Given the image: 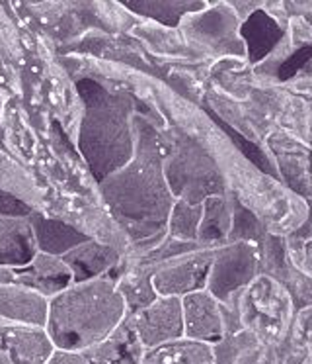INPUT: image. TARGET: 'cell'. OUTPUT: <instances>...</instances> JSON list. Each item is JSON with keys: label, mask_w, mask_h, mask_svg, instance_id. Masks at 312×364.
I'll use <instances>...</instances> for the list:
<instances>
[{"label": "cell", "mask_w": 312, "mask_h": 364, "mask_svg": "<svg viewBox=\"0 0 312 364\" xmlns=\"http://www.w3.org/2000/svg\"><path fill=\"white\" fill-rule=\"evenodd\" d=\"M135 157L101 181L100 194L116 222L133 243H155L168 231L176 196L166 181V151L160 135L143 118H135Z\"/></svg>", "instance_id": "6da1fadb"}, {"label": "cell", "mask_w": 312, "mask_h": 364, "mask_svg": "<svg viewBox=\"0 0 312 364\" xmlns=\"http://www.w3.org/2000/svg\"><path fill=\"white\" fill-rule=\"evenodd\" d=\"M77 88L82 100L78 149L100 184L135 157V104L94 79L78 80Z\"/></svg>", "instance_id": "7a4b0ae2"}, {"label": "cell", "mask_w": 312, "mask_h": 364, "mask_svg": "<svg viewBox=\"0 0 312 364\" xmlns=\"http://www.w3.org/2000/svg\"><path fill=\"white\" fill-rule=\"evenodd\" d=\"M127 306L113 277L74 282L49 300L47 335L55 348L88 353L123 323Z\"/></svg>", "instance_id": "3957f363"}, {"label": "cell", "mask_w": 312, "mask_h": 364, "mask_svg": "<svg viewBox=\"0 0 312 364\" xmlns=\"http://www.w3.org/2000/svg\"><path fill=\"white\" fill-rule=\"evenodd\" d=\"M166 181L176 200L203 204L207 198L223 196L225 178L215 161L203 151L199 143L186 139L166 157Z\"/></svg>", "instance_id": "277c9868"}, {"label": "cell", "mask_w": 312, "mask_h": 364, "mask_svg": "<svg viewBox=\"0 0 312 364\" xmlns=\"http://www.w3.org/2000/svg\"><path fill=\"white\" fill-rule=\"evenodd\" d=\"M240 26L242 20L228 2H209L207 9L187 16L179 30L184 40L205 55L246 59Z\"/></svg>", "instance_id": "5b68a950"}, {"label": "cell", "mask_w": 312, "mask_h": 364, "mask_svg": "<svg viewBox=\"0 0 312 364\" xmlns=\"http://www.w3.org/2000/svg\"><path fill=\"white\" fill-rule=\"evenodd\" d=\"M260 264L254 241H234L213 249L207 290L223 306H228L242 288L254 280Z\"/></svg>", "instance_id": "8992f818"}, {"label": "cell", "mask_w": 312, "mask_h": 364, "mask_svg": "<svg viewBox=\"0 0 312 364\" xmlns=\"http://www.w3.org/2000/svg\"><path fill=\"white\" fill-rule=\"evenodd\" d=\"M211 264H213V249H197L172 261L156 264L152 272V284L158 296H174V298H184L199 290H207Z\"/></svg>", "instance_id": "52a82bcc"}, {"label": "cell", "mask_w": 312, "mask_h": 364, "mask_svg": "<svg viewBox=\"0 0 312 364\" xmlns=\"http://www.w3.org/2000/svg\"><path fill=\"white\" fill-rule=\"evenodd\" d=\"M131 317L135 331L139 335L143 347L156 348L166 343L186 339L184 333V308L182 298L160 296L148 308L140 309Z\"/></svg>", "instance_id": "ba28073f"}, {"label": "cell", "mask_w": 312, "mask_h": 364, "mask_svg": "<svg viewBox=\"0 0 312 364\" xmlns=\"http://www.w3.org/2000/svg\"><path fill=\"white\" fill-rule=\"evenodd\" d=\"M184 308V333L186 339L218 345L226 337V316L225 306L209 292L189 294L182 298Z\"/></svg>", "instance_id": "9c48e42d"}, {"label": "cell", "mask_w": 312, "mask_h": 364, "mask_svg": "<svg viewBox=\"0 0 312 364\" xmlns=\"http://www.w3.org/2000/svg\"><path fill=\"white\" fill-rule=\"evenodd\" d=\"M0 280H10L16 284L28 286L47 300L74 284V277L62 257L38 253L35 259L22 269H0Z\"/></svg>", "instance_id": "30bf717a"}, {"label": "cell", "mask_w": 312, "mask_h": 364, "mask_svg": "<svg viewBox=\"0 0 312 364\" xmlns=\"http://www.w3.org/2000/svg\"><path fill=\"white\" fill-rule=\"evenodd\" d=\"M283 181L303 196H312V149L287 134H273L267 139Z\"/></svg>", "instance_id": "8fae6325"}, {"label": "cell", "mask_w": 312, "mask_h": 364, "mask_svg": "<svg viewBox=\"0 0 312 364\" xmlns=\"http://www.w3.org/2000/svg\"><path fill=\"white\" fill-rule=\"evenodd\" d=\"M49 300L28 286L0 280V325L45 327Z\"/></svg>", "instance_id": "7c38bea8"}, {"label": "cell", "mask_w": 312, "mask_h": 364, "mask_svg": "<svg viewBox=\"0 0 312 364\" xmlns=\"http://www.w3.org/2000/svg\"><path fill=\"white\" fill-rule=\"evenodd\" d=\"M62 261L72 270L74 282H86L94 278L111 277L113 270L121 264V253L116 247L106 245L98 239L90 237L84 243L74 247L70 253L62 257Z\"/></svg>", "instance_id": "4fadbf2b"}, {"label": "cell", "mask_w": 312, "mask_h": 364, "mask_svg": "<svg viewBox=\"0 0 312 364\" xmlns=\"http://www.w3.org/2000/svg\"><path fill=\"white\" fill-rule=\"evenodd\" d=\"M4 353L6 364H45L55 353V345L45 327L6 325Z\"/></svg>", "instance_id": "5bb4252c"}, {"label": "cell", "mask_w": 312, "mask_h": 364, "mask_svg": "<svg viewBox=\"0 0 312 364\" xmlns=\"http://www.w3.org/2000/svg\"><path fill=\"white\" fill-rule=\"evenodd\" d=\"M38 253L30 218L0 215V269H22Z\"/></svg>", "instance_id": "9a60e30c"}, {"label": "cell", "mask_w": 312, "mask_h": 364, "mask_svg": "<svg viewBox=\"0 0 312 364\" xmlns=\"http://www.w3.org/2000/svg\"><path fill=\"white\" fill-rule=\"evenodd\" d=\"M30 220L33 233H35V243H38L39 253L65 257L74 247L90 239L88 233L80 231L74 225L62 222V220L47 218V215L39 214V212H33L30 215Z\"/></svg>", "instance_id": "2e32d148"}, {"label": "cell", "mask_w": 312, "mask_h": 364, "mask_svg": "<svg viewBox=\"0 0 312 364\" xmlns=\"http://www.w3.org/2000/svg\"><path fill=\"white\" fill-rule=\"evenodd\" d=\"M283 36L285 30L281 28L279 22L262 9L246 18L240 26V38L246 46V59L252 65L262 63L279 46Z\"/></svg>", "instance_id": "e0dca14e"}, {"label": "cell", "mask_w": 312, "mask_h": 364, "mask_svg": "<svg viewBox=\"0 0 312 364\" xmlns=\"http://www.w3.org/2000/svg\"><path fill=\"white\" fill-rule=\"evenodd\" d=\"M147 348L143 347L139 335L135 331L131 317L127 316L123 323L109 335L98 347L90 348L86 356L90 360H108V363L119 364H140L143 355Z\"/></svg>", "instance_id": "ac0fdd59"}, {"label": "cell", "mask_w": 312, "mask_h": 364, "mask_svg": "<svg viewBox=\"0 0 312 364\" xmlns=\"http://www.w3.org/2000/svg\"><path fill=\"white\" fill-rule=\"evenodd\" d=\"M125 9L137 16L155 20L166 28H179L187 16L201 12L209 6L205 0H131L125 2Z\"/></svg>", "instance_id": "d6986e66"}, {"label": "cell", "mask_w": 312, "mask_h": 364, "mask_svg": "<svg viewBox=\"0 0 312 364\" xmlns=\"http://www.w3.org/2000/svg\"><path fill=\"white\" fill-rule=\"evenodd\" d=\"M140 364H215V348L207 343L179 339L145 350Z\"/></svg>", "instance_id": "ffe728a7"}, {"label": "cell", "mask_w": 312, "mask_h": 364, "mask_svg": "<svg viewBox=\"0 0 312 364\" xmlns=\"http://www.w3.org/2000/svg\"><path fill=\"white\" fill-rule=\"evenodd\" d=\"M152 272H155V267L139 264V267L129 269L123 274L116 277L117 288L127 306V316L139 314L140 309L148 308L152 301L160 298L152 284Z\"/></svg>", "instance_id": "44dd1931"}, {"label": "cell", "mask_w": 312, "mask_h": 364, "mask_svg": "<svg viewBox=\"0 0 312 364\" xmlns=\"http://www.w3.org/2000/svg\"><path fill=\"white\" fill-rule=\"evenodd\" d=\"M203 222L199 228V243L209 245L215 241L230 237L234 214L228 210V204L223 196H213L203 202Z\"/></svg>", "instance_id": "7402d4cb"}, {"label": "cell", "mask_w": 312, "mask_h": 364, "mask_svg": "<svg viewBox=\"0 0 312 364\" xmlns=\"http://www.w3.org/2000/svg\"><path fill=\"white\" fill-rule=\"evenodd\" d=\"M203 204H189L176 200L168 220V233L179 243H199V228L203 222ZM201 245V243H199Z\"/></svg>", "instance_id": "603a6c76"}, {"label": "cell", "mask_w": 312, "mask_h": 364, "mask_svg": "<svg viewBox=\"0 0 312 364\" xmlns=\"http://www.w3.org/2000/svg\"><path fill=\"white\" fill-rule=\"evenodd\" d=\"M35 210L23 202L22 198H18L12 192L0 188V215H8V218H30Z\"/></svg>", "instance_id": "cb8c5ba5"}, {"label": "cell", "mask_w": 312, "mask_h": 364, "mask_svg": "<svg viewBox=\"0 0 312 364\" xmlns=\"http://www.w3.org/2000/svg\"><path fill=\"white\" fill-rule=\"evenodd\" d=\"M45 364H90V358L86 356V353H72V350L55 348V353Z\"/></svg>", "instance_id": "d4e9b609"}, {"label": "cell", "mask_w": 312, "mask_h": 364, "mask_svg": "<svg viewBox=\"0 0 312 364\" xmlns=\"http://www.w3.org/2000/svg\"><path fill=\"white\" fill-rule=\"evenodd\" d=\"M230 6L234 9V12L238 14V18H240L242 22L246 20V18H250L256 10H260L264 4L262 2H228Z\"/></svg>", "instance_id": "484cf974"}, {"label": "cell", "mask_w": 312, "mask_h": 364, "mask_svg": "<svg viewBox=\"0 0 312 364\" xmlns=\"http://www.w3.org/2000/svg\"><path fill=\"white\" fill-rule=\"evenodd\" d=\"M4 327L0 325V364H6V353H4Z\"/></svg>", "instance_id": "4316f807"}, {"label": "cell", "mask_w": 312, "mask_h": 364, "mask_svg": "<svg viewBox=\"0 0 312 364\" xmlns=\"http://www.w3.org/2000/svg\"><path fill=\"white\" fill-rule=\"evenodd\" d=\"M90 364H119V363H108V360H90Z\"/></svg>", "instance_id": "83f0119b"}, {"label": "cell", "mask_w": 312, "mask_h": 364, "mask_svg": "<svg viewBox=\"0 0 312 364\" xmlns=\"http://www.w3.org/2000/svg\"><path fill=\"white\" fill-rule=\"evenodd\" d=\"M306 262H308V264H312V249H308V259H306Z\"/></svg>", "instance_id": "f1b7e54d"}]
</instances>
